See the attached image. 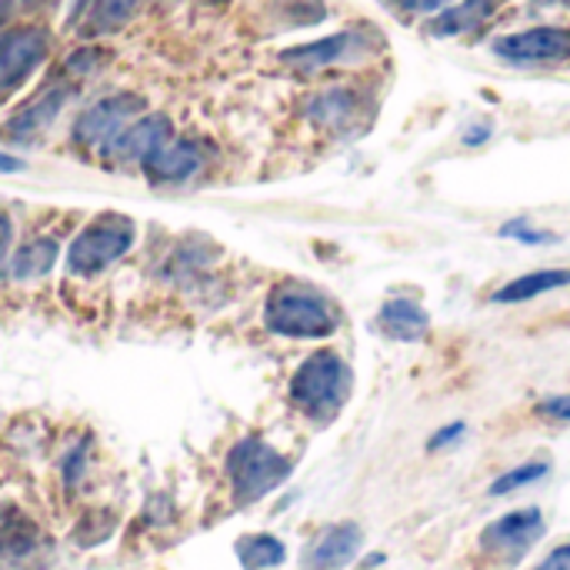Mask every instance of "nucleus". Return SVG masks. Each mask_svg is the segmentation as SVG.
Returning <instances> with one entry per match:
<instances>
[{
    "mask_svg": "<svg viewBox=\"0 0 570 570\" xmlns=\"http://www.w3.org/2000/svg\"><path fill=\"white\" fill-rule=\"evenodd\" d=\"M351 384H354L351 364L334 351H317L297 367L291 381V401L317 424H327L347 404Z\"/></svg>",
    "mask_w": 570,
    "mask_h": 570,
    "instance_id": "1",
    "label": "nucleus"
},
{
    "mask_svg": "<svg viewBox=\"0 0 570 570\" xmlns=\"http://www.w3.org/2000/svg\"><path fill=\"white\" fill-rule=\"evenodd\" d=\"M264 324H267V331H274L281 337L317 341V337H331L337 331V311L314 287L281 284L267 297Z\"/></svg>",
    "mask_w": 570,
    "mask_h": 570,
    "instance_id": "2",
    "label": "nucleus"
},
{
    "mask_svg": "<svg viewBox=\"0 0 570 570\" xmlns=\"http://www.w3.org/2000/svg\"><path fill=\"white\" fill-rule=\"evenodd\" d=\"M291 471L294 464L261 438H244L227 454V478L234 488V501L240 508L257 504L261 498L277 491L291 478Z\"/></svg>",
    "mask_w": 570,
    "mask_h": 570,
    "instance_id": "3",
    "label": "nucleus"
},
{
    "mask_svg": "<svg viewBox=\"0 0 570 570\" xmlns=\"http://www.w3.org/2000/svg\"><path fill=\"white\" fill-rule=\"evenodd\" d=\"M134 220L124 214H100L94 217L70 244L67 254V267L73 274H97L104 267H110L114 261H120L130 247H134Z\"/></svg>",
    "mask_w": 570,
    "mask_h": 570,
    "instance_id": "4",
    "label": "nucleus"
},
{
    "mask_svg": "<svg viewBox=\"0 0 570 570\" xmlns=\"http://www.w3.org/2000/svg\"><path fill=\"white\" fill-rule=\"evenodd\" d=\"M47 50H50V37L40 27L0 30V100L30 80V73L43 63Z\"/></svg>",
    "mask_w": 570,
    "mask_h": 570,
    "instance_id": "5",
    "label": "nucleus"
},
{
    "mask_svg": "<svg viewBox=\"0 0 570 570\" xmlns=\"http://www.w3.org/2000/svg\"><path fill=\"white\" fill-rule=\"evenodd\" d=\"M144 110V100L137 94H114L97 100L94 107L83 110V117L73 127L77 144L83 147H100L104 154L110 150V144L137 120V114Z\"/></svg>",
    "mask_w": 570,
    "mask_h": 570,
    "instance_id": "6",
    "label": "nucleus"
},
{
    "mask_svg": "<svg viewBox=\"0 0 570 570\" xmlns=\"http://www.w3.org/2000/svg\"><path fill=\"white\" fill-rule=\"evenodd\" d=\"M494 50L514 63H554L570 57V30L564 27H534L494 40Z\"/></svg>",
    "mask_w": 570,
    "mask_h": 570,
    "instance_id": "7",
    "label": "nucleus"
},
{
    "mask_svg": "<svg viewBox=\"0 0 570 570\" xmlns=\"http://www.w3.org/2000/svg\"><path fill=\"white\" fill-rule=\"evenodd\" d=\"M541 534H544V514L538 508H524V511H511V514L498 518L494 524H488L481 534V544H484V551L514 561L528 548H534V541Z\"/></svg>",
    "mask_w": 570,
    "mask_h": 570,
    "instance_id": "8",
    "label": "nucleus"
},
{
    "mask_svg": "<svg viewBox=\"0 0 570 570\" xmlns=\"http://www.w3.org/2000/svg\"><path fill=\"white\" fill-rule=\"evenodd\" d=\"M364 33L357 30H341L334 37H324V40H314V43H304V47H291L281 53L284 63L291 67H301V70H324L331 63H347V60H357L364 57Z\"/></svg>",
    "mask_w": 570,
    "mask_h": 570,
    "instance_id": "9",
    "label": "nucleus"
},
{
    "mask_svg": "<svg viewBox=\"0 0 570 570\" xmlns=\"http://www.w3.org/2000/svg\"><path fill=\"white\" fill-rule=\"evenodd\" d=\"M200 164H204L200 147L190 144V140H177V137H167L164 144H157V147L140 160V167L147 170V177H150V180H160V184L184 180V177L197 174Z\"/></svg>",
    "mask_w": 570,
    "mask_h": 570,
    "instance_id": "10",
    "label": "nucleus"
},
{
    "mask_svg": "<svg viewBox=\"0 0 570 570\" xmlns=\"http://www.w3.org/2000/svg\"><path fill=\"white\" fill-rule=\"evenodd\" d=\"M361 528L354 521H341L331 524L324 534H317V541L307 551V570H341L354 561V554L361 551Z\"/></svg>",
    "mask_w": 570,
    "mask_h": 570,
    "instance_id": "11",
    "label": "nucleus"
},
{
    "mask_svg": "<svg viewBox=\"0 0 570 570\" xmlns=\"http://www.w3.org/2000/svg\"><path fill=\"white\" fill-rule=\"evenodd\" d=\"M67 97H70V90L60 87V83L50 87V90H43V94H37L23 110H17V114L7 120L3 134L13 137V140H30V137H37L40 130H47V127L53 124V117L60 114V107L67 104Z\"/></svg>",
    "mask_w": 570,
    "mask_h": 570,
    "instance_id": "12",
    "label": "nucleus"
},
{
    "mask_svg": "<svg viewBox=\"0 0 570 570\" xmlns=\"http://www.w3.org/2000/svg\"><path fill=\"white\" fill-rule=\"evenodd\" d=\"M167 137H174V127L164 114H150V117H137L114 144H110V157L117 160H144L157 144H164Z\"/></svg>",
    "mask_w": 570,
    "mask_h": 570,
    "instance_id": "13",
    "label": "nucleus"
},
{
    "mask_svg": "<svg viewBox=\"0 0 570 570\" xmlns=\"http://www.w3.org/2000/svg\"><path fill=\"white\" fill-rule=\"evenodd\" d=\"M137 10V0H80L73 7V27L83 37H104L120 30Z\"/></svg>",
    "mask_w": 570,
    "mask_h": 570,
    "instance_id": "14",
    "label": "nucleus"
},
{
    "mask_svg": "<svg viewBox=\"0 0 570 570\" xmlns=\"http://www.w3.org/2000/svg\"><path fill=\"white\" fill-rule=\"evenodd\" d=\"M377 324L387 337L394 341H421L428 331H431V317L428 311L411 301V297H394V301H384L381 314H377Z\"/></svg>",
    "mask_w": 570,
    "mask_h": 570,
    "instance_id": "15",
    "label": "nucleus"
},
{
    "mask_svg": "<svg viewBox=\"0 0 570 570\" xmlns=\"http://www.w3.org/2000/svg\"><path fill=\"white\" fill-rule=\"evenodd\" d=\"M570 271L558 267V271H534V274H521L514 277L511 284H504L501 291L491 294L494 304H521V301H531L538 294H548V291H558V287H568Z\"/></svg>",
    "mask_w": 570,
    "mask_h": 570,
    "instance_id": "16",
    "label": "nucleus"
},
{
    "mask_svg": "<svg viewBox=\"0 0 570 570\" xmlns=\"http://www.w3.org/2000/svg\"><path fill=\"white\" fill-rule=\"evenodd\" d=\"M498 0H464L458 7H448L438 20H431V33L434 37H454V33H468L474 27H481L491 13H494Z\"/></svg>",
    "mask_w": 570,
    "mask_h": 570,
    "instance_id": "17",
    "label": "nucleus"
},
{
    "mask_svg": "<svg viewBox=\"0 0 570 570\" xmlns=\"http://www.w3.org/2000/svg\"><path fill=\"white\" fill-rule=\"evenodd\" d=\"M237 558H240L244 570H271L284 564L287 548L271 534H250V538L237 541Z\"/></svg>",
    "mask_w": 570,
    "mask_h": 570,
    "instance_id": "18",
    "label": "nucleus"
},
{
    "mask_svg": "<svg viewBox=\"0 0 570 570\" xmlns=\"http://www.w3.org/2000/svg\"><path fill=\"white\" fill-rule=\"evenodd\" d=\"M57 261V244L50 237H40V240H30L23 244L13 257H10V274L17 281H27V277H40L53 267Z\"/></svg>",
    "mask_w": 570,
    "mask_h": 570,
    "instance_id": "19",
    "label": "nucleus"
},
{
    "mask_svg": "<svg viewBox=\"0 0 570 570\" xmlns=\"http://www.w3.org/2000/svg\"><path fill=\"white\" fill-rule=\"evenodd\" d=\"M351 114H354V94L347 90H327L311 104V117L327 127H341L344 120H351Z\"/></svg>",
    "mask_w": 570,
    "mask_h": 570,
    "instance_id": "20",
    "label": "nucleus"
},
{
    "mask_svg": "<svg viewBox=\"0 0 570 570\" xmlns=\"http://www.w3.org/2000/svg\"><path fill=\"white\" fill-rule=\"evenodd\" d=\"M548 471H551V464H548V461L521 464V468H514V471L501 474V478L491 484V494H494V498H504V494H511V491H518V488H528V484H534V481H544V478H548Z\"/></svg>",
    "mask_w": 570,
    "mask_h": 570,
    "instance_id": "21",
    "label": "nucleus"
},
{
    "mask_svg": "<svg viewBox=\"0 0 570 570\" xmlns=\"http://www.w3.org/2000/svg\"><path fill=\"white\" fill-rule=\"evenodd\" d=\"M33 538L23 534H0V570H20L33 558Z\"/></svg>",
    "mask_w": 570,
    "mask_h": 570,
    "instance_id": "22",
    "label": "nucleus"
},
{
    "mask_svg": "<svg viewBox=\"0 0 570 570\" xmlns=\"http://www.w3.org/2000/svg\"><path fill=\"white\" fill-rule=\"evenodd\" d=\"M501 237H511V240H518V244H554V240H558V234L534 227L528 217L508 220V224L501 227Z\"/></svg>",
    "mask_w": 570,
    "mask_h": 570,
    "instance_id": "23",
    "label": "nucleus"
},
{
    "mask_svg": "<svg viewBox=\"0 0 570 570\" xmlns=\"http://www.w3.org/2000/svg\"><path fill=\"white\" fill-rule=\"evenodd\" d=\"M538 411L551 421H570V397H548V401H541Z\"/></svg>",
    "mask_w": 570,
    "mask_h": 570,
    "instance_id": "24",
    "label": "nucleus"
},
{
    "mask_svg": "<svg viewBox=\"0 0 570 570\" xmlns=\"http://www.w3.org/2000/svg\"><path fill=\"white\" fill-rule=\"evenodd\" d=\"M534 570H570V544H561V548H554L541 564Z\"/></svg>",
    "mask_w": 570,
    "mask_h": 570,
    "instance_id": "25",
    "label": "nucleus"
},
{
    "mask_svg": "<svg viewBox=\"0 0 570 570\" xmlns=\"http://www.w3.org/2000/svg\"><path fill=\"white\" fill-rule=\"evenodd\" d=\"M461 434H464V424H448L444 431H438V434H434V438L428 441V448H431V451H441V448L454 444V441H458Z\"/></svg>",
    "mask_w": 570,
    "mask_h": 570,
    "instance_id": "26",
    "label": "nucleus"
},
{
    "mask_svg": "<svg viewBox=\"0 0 570 570\" xmlns=\"http://www.w3.org/2000/svg\"><path fill=\"white\" fill-rule=\"evenodd\" d=\"M394 7H401V10H417V13H431V10H438V7H448L451 0H391Z\"/></svg>",
    "mask_w": 570,
    "mask_h": 570,
    "instance_id": "27",
    "label": "nucleus"
},
{
    "mask_svg": "<svg viewBox=\"0 0 570 570\" xmlns=\"http://www.w3.org/2000/svg\"><path fill=\"white\" fill-rule=\"evenodd\" d=\"M10 237H13L10 217L0 214V271H3V264H7V257H10Z\"/></svg>",
    "mask_w": 570,
    "mask_h": 570,
    "instance_id": "28",
    "label": "nucleus"
},
{
    "mask_svg": "<svg viewBox=\"0 0 570 570\" xmlns=\"http://www.w3.org/2000/svg\"><path fill=\"white\" fill-rule=\"evenodd\" d=\"M17 170H23V160H20V157H13V154H3V150H0V174H17Z\"/></svg>",
    "mask_w": 570,
    "mask_h": 570,
    "instance_id": "29",
    "label": "nucleus"
},
{
    "mask_svg": "<svg viewBox=\"0 0 570 570\" xmlns=\"http://www.w3.org/2000/svg\"><path fill=\"white\" fill-rule=\"evenodd\" d=\"M484 137H491V130H488V127H478V130L464 134V140H468V144H484Z\"/></svg>",
    "mask_w": 570,
    "mask_h": 570,
    "instance_id": "30",
    "label": "nucleus"
},
{
    "mask_svg": "<svg viewBox=\"0 0 570 570\" xmlns=\"http://www.w3.org/2000/svg\"><path fill=\"white\" fill-rule=\"evenodd\" d=\"M27 10H33V7H50V3H57V0H20Z\"/></svg>",
    "mask_w": 570,
    "mask_h": 570,
    "instance_id": "31",
    "label": "nucleus"
},
{
    "mask_svg": "<svg viewBox=\"0 0 570 570\" xmlns=\"http://www.w3.org/2000/svg\"><path fill=\"white\" fill-rule=\"evenodd\" d=\"M381 561H384V554H374V558H367V561H364V564H367V568H377V564H381Z\"/></svg>",
    "mask_w": 570,
    "mask_h": 570,
    "instance_id": "32",
    "label": "nucleus"
},
{
    "mask_svg": "<svg viewBox=\"0 0 570 570\" xmlns=\"http://www.w3.org/2000/svg\"><path fill=\"white\" fill-rule=\"evenodd\" d=\"M220 3H224V0H220Z\"/></svg>",
    "mask_w": 570,
    "mask_h": 570,
    "instance_id": "33",
    "label": "nucleus"
}]
</instances>
